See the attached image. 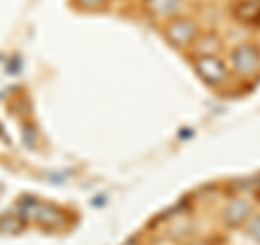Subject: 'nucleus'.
Masks as SVG:
<instances>
[{
  "label": "nucleus",
  "mask_w": 260,
  "mask_h": 245,
  "mask_svg": "<svg viewBox=\"0 0 260 245\" xmlns=\"http://www.w3.org/2000/svg\"><path fill=\"white\" fill-rule=\"evenodd\" d=\"M107 0H78V5H83L85 9H95V7H102Z\"/></svg>",
  "instance_id": "nucleus-3"
},
{
  "label": "nucleus",
  "mask_w": 260,
  "mask_h": 245,
  "mask_svg": "<svg viewBox=\"0 0 260 245\" xmlns=\"http://www.w3.org/2000/svg\"><path fill=\"white\" fill-rule=\"evenodd\" d=\"M184 0H145V9L152 15L154 20H162L169 22L174 18H180Z\"/></svg>",
  "instance_id": "nucleus-1"
},
{
  "label": "nucleus",
  "mask_w": 260,
  "mask_h": 245,
  "mask_svg": "<svg viewBox=\"0 0 260 245\" xmlns=\"http://www.w3.org/2000/svg\"><path fill=\"white\" fill-rule=\"evenodd\" d=\"M232 15L239 24H260V0H239L237 5L232 7Z\"/></svg>",
  "instance_id": "nucleus-2"
}]
</instances>
